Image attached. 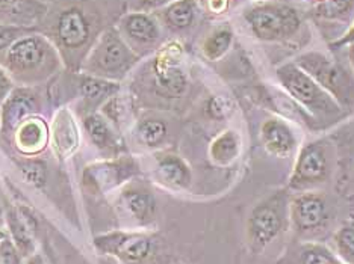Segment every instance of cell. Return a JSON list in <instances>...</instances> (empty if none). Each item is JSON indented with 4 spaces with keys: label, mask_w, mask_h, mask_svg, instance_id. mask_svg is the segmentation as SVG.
Segmentation results:
<instances>
[{
    "label": "cell",
    "mask_w": 354,
    "mask_h": 264,
    "mask_svg": "<svg viewBox=\"0 0 354 264\" xmlns=\"http://www.w3.org/2000/svg\"><path fill=\"white\" fill-rule=\"evenodd\" d=\"M253 34L265 41H277L294 35L300 26L295 10L286 5L265 3L252 8L245 14Z\"/></svg>",
    "instance_id": "cell-1"
},
{
    "label": "cell",
    "mask_w": 354,
    "mask_h": 264,
    "mask_svg": "<svg viewBox=\"0 0 354 264\" xmlns=\"http://www.w3.org/2000/svg\"><path fill=\"white\" fill-rule=\"evenodd\" d=\"M277 76L285 85L286 90L291 92L294 97L301 101L303 105L309 106L310 109H321L324 112L333 110L335 106L328 95L324 94L318 83L313 80L308 73L294 65V63H288L277 70Z\"/></svg>",
    "instance_id": "cell-2"
},
{
    "label": "cell",
    "mask_w": 354,
    "mask_h": 264,
    "mask_svg": "<svg viewBox=\"0 0 354 264\" xmlns=\"http://www.w3.org/2000/svg\"><path fill=\"white\" fill-rule=\"evenodd\" d=\"M299 67L306 71L317 83L323 85L324 88L332 92L335 97L342 99L347 95L350 90V80L345 71L341 70L332 61L324 58L323 54L318 53H308L303 54L297 61Z\"/></svg>",
    "instance_id": "cell-3"
},
{
    "label": "cell",
    "mask_w": 354,
    "mask_h": 264,
    "mask_svg": "<svg viewBox=\"0 0 354 264\" xmlns=\"http://www.w3.org/2000/svg\"><path fill=\"white\" fill-rule=\"evenodd\" d=\"M100 251L117 255L129 263H140L149 257L151 251V240L141 234L114 233L100 236L94 240Z\"/></svg>",
    "instance_id": "cell-4"
},
{
    "label": "cell",
    "mask_w": 354,
    "mask_h": 264,
    "mask_svg": "<svg viewBox=\"0 0 354 264\" xmlns=\"http://www.w3.org/2000/svg\"><path fill=\"white\" fill-rule=\"evenodd\" d=\"M281 214L276 205L262 204L256 207L250 222H248V233L256 247H262L270 243L281 230Z\"/></svg>",
    "instance_id": "cell-5"
},
{
    "label": "cell",
    "mask_w": 354,
    "mask_h": 264,
    "mask_svg": "<svg viewBox=\"0 0 354 264\" xmlns=\"http://www.w3.org/2000/svg\"><path fill=\"white\" fill-rule=\"evenodd\" d=\"M133 56L126 44L114 32L104 34L99 49L95 50V62L106 73H120L133 62Z\"/></svg>",
    "instance_id": "cell-6"
},
{
    "label": "cell",
    "mask_w": 354,
    "mask_h": 264,
    "mask_svg": "<svg viewBox=\"0 0 354 264\" xmlns=\"http://www.w3.org/2000/svg\"><path fill=\"white\" fill-rule=\"evenodd\" d=\"M58 35L61 43L66 47H70V49H76V47L86 43L88 37H90V26H88L84 14L77 8H71V10L61 14Z\"/></svg>",
    "instance_id": "cell-7"
},
{
    "label": "cell",
    "mask_w": 354,
    "mask_h": 264,
    "mask_svg": "<svg viewBox=\"0 0 354 264\" xmlns=\"http://www.w3.org/2000/svg\"><path fill=\"white\" fill-rule=\"evenodd\" d=\"M44 44L39 38L17 39L8 52V62L12 68L29 70L35 68L44 58Z\"/></svg>",
    "instance_id": "cell-8"
},
{
    "label": "cell",
    "mask_w": 354,
    "mask_h": 264,
    "mask_svg": "<svg viewBox=\"0 0 354 264\" xmlns=\"http://www.w3.org/2000/svg\"><path fill=\"white\" fill-rule=\"evenodd\" d=\"M295 225L300 230H312L326 219V204L315 195H306L297 199L292 207Z\"/></svg>",
    "instance_id": "cell-9"
},
{
    "label": "cell",
    "mask_w": 354,
    "mask_h": 264,
    "mask_svg": "<svg viewBox=\"0 0 354 264\" xmlns=\"http://www.w3.org/2000/svg\"><path fill=\"white\" fill-rule=\"evenodd\" d=\"M35 101L34 95L29 94L28 91H14L10 99H8L6 105L3 106L2 114V132H11L17 127L21 119L25 118L29 112L34 110Z\"/></svg>",
    "instance_id": "cell-10"
},
{
    "label": "cell",
    "mask_w": 354,
    "mask_h": 264,
    "mask_svg": "<svg viewBox=\"0 0 354 264\" xmlns=\"http://www.w3.org/2000/svg\"><path fill=\"white\" fill-rule=\"evenodd\" d=\"M326 157L323 151L317 147H309L304 150V153L300 157L299 166H297L295 181L312 183L323 180L326 175Z\"/></svg>",
    "instance_id": "cell-11"
},
{
    "label": "cell",
    "mask_w": 354,
    "mask_h": 264,
    "mask_svg": "<svg viewBox=\"0 0 354 264\" xmlns=\"http://www.w3.org/2000/svg\"><path fill=\"white\" fill-rule=\"evenodd\" d=\"M265 145L277 154H286L294 147V138L285 124L279 121H268L262 127Z\"/></svg>",
    "instance_id": "cell-12"
},
{
    "label": "cell",
    "mask_w": 354,
    "mask_h": 264,
    "mask_svg": "<svg viewBox=\"0 0 354 264\" xmlns=\"http://www.w3.org/2000/svg\"><path fill=\"white\" fill-rule=\"evenodd\" d=\"M124 29L127 35L132 39L142 44H149L156 41L159 37V30L156 23L146 14H132L124 20Z\"/></svg>",
    "instance_id": "cell-13"
},
{
    "label": "cell",
    "mask_w": 354,
    "mask_h": 264,
    "mask_svg": "<svg viewBox=\"0 0 354 264\" xmlns=\"http://www.w3.org/2000/svg\"><path fill=\"white\" fill-rule=\"evenodd\" d=\"M124 203L135 218L142 222L150 221L156 210L155 198L146 190L135 189L124 192Z\"/></svg>",
    "instance_id": "cell-14"
},
{
    "label": "cell",
    "mask_w": 354,
    "mask_h": 264,
    "mask_svg": "<svg viewBox=\"0 0 354 264\" xmlns=\"http://www.w3.org/2000/svg\"><path fill=\"white\" fill-rule=\"evenodd\" d=\"M159 175L168 185L176 187H185L189 185L191 175L187 165L179 157L167 156L159 162Z\"/></svg>",
    "instance_id": "cell-15"
},
{
    "label": "cell",
    "mask_w": 354,
    "mask_h": 264,
    "mask_svg": "<svg viewBox=\"0 0 354 264\" xmlns=\"http://www.w3.org/2000/svg\"><path fill=\"white\" fill-rule=\"evenodd\" d=\"M197 5L194 0H177L165 11V20L173 29H187L196 17Z\"/></svg>",
    "instance_id": "cell-16"
},
{
    "label": "cell",
    "mask_w": 354,
    "mask_h": 264,
    "mask_svg": "<svg viewBox=\"0 0 354 264\" xmlns=\"http://www.w3.org/2000/svg\"><path fill=\"white\" fill-rule=\"evenodd\" d=\"M55 143L61 150H73L77 143V136L73 119L68 116L67 112H64L58 116L55 124Z\"/></svg>",
    "instance_id": "cell-17"
},
{
    "label": "cell",
    "mask_w": 354,
    "mask_h": 264,
    "mask_svg": "<svg viewBox=\"0 0 354 264\" xmlns=\"http://www.w3.org/2000/svg\"><path fill=\"white\" fill-rule=\"evenodd\" d=\"M46 141V127L39 121H29L20 129L19 143L23 150L35 151L43 147Z\"/></svg>",
    "instance_id": "cell-18"
},
{
    "label": "cell",
    "mask_w": 354,
    "mask_h": 264,
    "mask_svg": "<svg viewBox=\"0 0 354 264\" xmlns=\"http://www.w3.org/2000/svg\"><path fill=\"white\" fill-rule=\"evenodd\" d=\"M212 157L220 163H227L238 154V139L233 132L224 133L212 145Z\"/></svg>",
    "instance_id": "cell-19"
},
{
    "label": "cell",
    "mask_w": 354,
    "mask_h": 264,
    "mask_svg": "<svg viewBox=\"0 0 354 264\" xmlns=\"http://www.w3.org/2000/svg\"><path fill=\"white\" fill-rule=\"evenodd\" d=\"M10 228L12 237L15 240V243L20 247V251L23 252V255H29L34 250V243H32V238L29 236V230L25 219H21V216H19L15 212L10 213Z\"/></svg>",
    "instance_id": "cell-20"
},
{
    "label": "cell",
    "mask_w": 354,
    "mask_h": 264,
    "mask_svg": "<svg viewBox=\"0 0 354 264\" xmlns=\"http://www.w3.org/2000/svg\"><path fill=\"white\" fill-rule=\"evenodd\" d=\"M232 32L229 29H220L206 39L203 52L209 59H218L220 56L227 52L232 44Z\"/></svg>",
    "instance_id": "cell-21"
},
{
    "label": "cell",
    "mask_w": 354,
    "mask_h": 264,
    "mask_svg": "<svg viewBox=\"0 0 354 264\" xmlns=\"http://www.w3.org/2000/svg\"><path fill=\"white\" fill-rule=\"evenodd\" d=\"M117 86L114 83H106L93 77H84L80 80V92L90 101H99L104 95L114 92Z\"/></svg>",
    "instance_id": "cell-22"
},
{
    "label": "cell",
    "mask_w": 354,
    "mask_h": 264,
    "mask_svg": "<svg viewBox=\"0 0 354 264\" xmlns=\"http://www.w3.org/2000/svg\"><path fill=\"white\" fill-rule=\"evenodd\" d=\"M158 85L162 88L167 94L177 95L185 90V77L179 70L167 68L158 73Z\"/></svg>",
    "instance_id": "cell-23"
},
{
    "label": "cell",
    "mask_w": 354,
    "mask_h": 264,
    "mask_svg": "<svg viewBox=\"0 0 354 264\" xmlns=\"http://www.w3.org/2000/svg\"><path fill=\"white\" fill-rule=\"evenodd\" d=\"M138 134H140V139L144 143H147V145L153 147L165 138L167 127L162 121H156V119H149V121L141 123L140 129H138Z\"/></svg>",
    "instance_id": "cell-24"
},
{
    "label": "cell",
    "mask_w": 354,
    "mask_h": 264,
    "mask_svg": "<svg viewBox=\"0 0 354 264\" xmlns=\"http://www.w3.org/2000/svg\"><path fill=\"white\" fill-rule=\"evenodd\" d=\"M85 127H86L88 134H90V138L93 139L95 145L100 148L108 145L111 134H109L106 124H104L99 116H88L85 119Z\"/></svg>",
    "instance_id": "cell-25"
},
{
    "label": "cell",
    "mask_w": 354,
    "mask_h": 264,
    "mask_svg": "<svg viewBox=\"0 0 354 264\" xmlns=\"http://www.w3.org/2000/svg\"><path fill=\"white\" fill-rule=\"evenodd\" d=\"M25 179L37 187L44 186L46 183V166L38 160H28L20 165Z\"/></svg>",
    "instance_id": "cell-26"
},
{
    "label": "cell",
    "mask_w": 354,
    "mask_h": 264,
    "mask_svg": "<svg viewBox=\"0 0 354 264\" xmlns=\"http://www.w3.org/2000/svg\"><path fill=\"white\" fill-rule=\"evenodd\" d=\"M301 264H339L324 247L308 246L301 252Z\"/></svg>",
    "instance_id": "cell-27"
},
{
    "label": "cell",
    "mask_w": 354,
    "mask_h": 264,
    "mask_svg": "<svg viewBox=\"0 0 354 264\" xmlns=\"http://www.w3.org/2000/svg\"><path fill=\"white\" fill-rule=\"evenodd\" d=\"M336 242L341 252H344L345 255H350V257H354V228H342L336 236Z\"/></svg>",
    "instance_id": "cell-28"
},
{
    "label": "cell",
    "mask_w": 354,
    "mask_h": 264,
    "mask_svg": "<svg viewBox=\"0 0 354 264\" xmlns=\"http://www.w3.org/2000/svg\"><path fill=\"white\" fill-rule=\"evenodd\" d=\"M209 114H211L214 118H224L229 115V112L232 110L230 101L226 100L224 97H214L211 101H209Z\"/></svg>",
    "instance_id": "cell-29"
},
{
    "label": "cell",
    "mask_w": 354,
    "mask_h": 264,
    "mask_svg": "<svg viewBox=\"0 0 354 264\" xmlns=\"http://www.w3.org/2000/svg\"><path fill=\"white\" fill-rule=\"evenodd\" d=\"M21 29L15 28V26H6V25H0V50L5 49L8 45H12L20 35Z\"/></svg>",
    "instance_id": "cell-30"
},
{
    "label": "cell",
    "mask_w": 354,
    "mask_h": 264,
    "mask_svg": "<svg viewBox=\"0 0 354 264\" xmlns=\"http://www.w3.org/2000/svg\"><path fill=\"white\" fill-rule=\"evenodd\" d=\"M0 261H2V264H20L17 251H15V247L8 240H3L0 243Z\"/></svg>",
    "instance_id": "cell-31"
},
{
    "label": "cell",
    "mask_w": 354,
    "mask_h": 264,
    "mask_svg": "<svg viewBox=\"0 0 354 264\" xmlns=\"http://www.w3.org/2000/svg\"><path fill=\"white\" fill-rule=\"evenodd\" d=\"M10 88H11L10 79H8V77H6V74L3 73V71L0 70V99L5 97L6 92L10 91Z\"/></svg>",
    "instance_id": "cell-32"
},
{
    "label": "cell",
    "mask_w": 354,
    "mask_h": 264,
    "mask_svg": "<svg viewBox=\"0 0 354 264\" xmlns=\"http://www.w3.org/2000/svg\"><path fill=\"white\" fill-rule=\"evenodd\" d=\"M354 43V25H353V28L347 32V34H345L339 41H336L335 44H333V47H341V45H345V44H353Z\"/></svg>",
    "instance_id": "cell-33"
},
{
    "label": "cell",
    "mask_w": 354,
    "mask_h": 264,
    "mask_svg": "<svg viewBox=\"0 0 354 264\" xmlns=\"http://www.w3.org/2000/svg\"><path fill=\"white\" fill-rule=\"evenodd\" d=\"M168 2V0H140V6L141 8H155Z\"/></svg>",
    "instance_id": "cell-34"
},
{
    "label": "cell",
    "mask_w": 354,
    "mask_h": 264,
    "mask_svg": "<svg viewBox=\"0 0 354 264\" xmlns=\"http://www.w3.org/2000/svg\"><path fill=\"white\" fill-rule=\"evenodd\" d=\"M29 264H47V261L41 257V255H35V257H32Z\"/></svg>",
    "instance_id": "cell-35"
},
{
    "label": "cell",
    "mask_w": 354,
    "mask_h": 264,
    "mask_svg": "<svg viewBox=\"0 0 354 264\" xmlns=\"http://www.w3.org/2000/svg\"><path fill=\"white\" fill-rule=\"evenodd\" d=\"M21 0H0V6H11L15 3H20Z\"/></svg>",
    "instance_id": "cell-36"
},
{
    "label": "cell",
    "mask_w": 354,
    "mask_h": 264,
    "mask_svg": "<svg viewBox=\"0 0 354 264\" xmlns=\"http://www.w3.org/2000/svg\"><path fill=\"white\" fill-rule=\"evenodd\" d=\"M348 56H350V61H351V65L354 68V43L350 45V50H348Z\"/></svg>",
    "instance_id": "cell-37"
}]
</instances>
